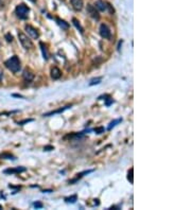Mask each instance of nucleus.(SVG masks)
I'll use <instances>...</instances> for the list:
<instances>
[{
    "mask_svg": "<svg viewBox=\"0 0 191 210\" xmlns=\"http://www.w3.org/2000/svg\"><path fill=\"white\" fill-rule=\"evenodd\" d=\"M102 78L101 76H99V78H92V81H90V83H89V86H92V85H96V84H99L100 82H101Z\"/></svg>",
    "mask_w": 191,
    "mask_h": 210,
    "instance_id": "aec40b11",
    "label": "nucleus"
},
{
    "mask_svg": "<svg viewBox=\"0 0 191 210\" xmlns=\"http://www.w3.org/2000/svg\"><path fill=\"white\" fill-rule=\"evenodd\" d=\"M94 131L96 133H97V134H102V133H104L105 129H104V127H102V126H101V127H96V129H94Z\"/></svg>",
    "mask_w": 191,
    "mask_h": 210,
    "instance_id": "5701e85b",
    "label": "nucleus"
},
{
    "mask_svg": "<svg viewBox=\"0 0 191 210\" xmlns=\"http://www.w3.org/2000/svg\"><path fill=\"white\" fill-rule=\"evenodd\" d=\"M25 168L23 167H18L16 169H8V170H4V173L5 174H15V173H20V172H25Z\"/></svg>",
    "mask_w": 191,
    "mask_h": 210,
    "instance_id": "ddd939ff",
    "label": "nucleus"
},
{
    "mask_svg": "<svg viewBox=\"0 0 191 210\" xmlns=\"http://www.w3.org/2000/svg\"><path fill=\"white\" fill-rule=\"evenodd\" d=\"M4 66L10 71H12L13 73H17L21 68L20 60H19V57L17 55H14L11 58H9L8 61L4 62Z\"/></svg>",
    "mask_w": 191,
    "mask_h": 210,
    "instance_id": "f257e3e1",
    "label": "nucleus"
},
{
    "mask_svg": "<svg viewBox=\"0 0 191 210\" xmlns=\"http://www.w3.org/2000/svg\"><path fill=\"white\" fill-rule=\"evenodd\" d=\"M4 37H5V39H7V41H8V43H12V41H13V35L11 33H7Z\"/></svg>",
    "mask_w": 191,
    "mask_h": 210,
    "instance_id": "4be33fe9",
    "label": "nucleus"
},
{
    "mask_svg": "<svg viewBox=\"0 0 191 210\" xmlns=\"http://www.w3.org/2000/svg\"><path fill=\"white\" fill-rule=\"evenodd\" d=\"M23 80H25V82H32L34 78V73L31 70H29V69H25V71H23Z\"/></svg>",
    "mask_w": 191,
    "mask_h": 210,
    "instance_id": "1a4fd4ad",
    "label": "nucleus"
},
{
    "mask_svg": "<svg viewBox=\"0 0 191 210\" xmlns=\"http://www.w3.org/2000/svg\"><path fill=\"white\" fill-rule=\"evenodd\" d=\"M34 207L35 208H41L43 207V204H41V203H34Z\"/></svg>",
    "mask_w": 191,
    "mask_h": 210,
    "instance_id": "a878e982",
    "label": "nucleus"
},
{
    "mask_svg": "<svg viewBox=\"0 0 191 210\" xmlns=\"http://www.w3.org/2000/svg\"><path fill=\"white\" fill-rule=\"evenodd\" d=\"M39 47H41V53H43V57H44V60H48L49 58V53H48V51H47V47H46V45L44 43H39Z\"/></svg>",
    "mask_w": 191,
    "mask_h": 210,
    "instance_id": "4468645a",
    "label": "nucleus"
},
{
    "mask_svg": "<svg viewBox=\"0 0 191 210\" xmlns=\"http://www.w3.org/2000/svg\"><path fill=\"white\" fill-rule=\"evenodd\" d=\"M55 20L56 23H57V25H59L63 30H68L69 29V23H66L65 20H63L61 18H55Z\"/></svg>",
    "mask_w": 191,
    "mask_h": 210,
    "instance_id": "2eb2a0df",
    "label": "nucleus"
},
{
    "mask_svg": "<svg viewBox=\"0 0 191 210\" xmlns=\"http://www.w3.org/2000/svg\"><path fill=\"white\" fill-rule=\"evenodd\" d=\"M70 2H71L72 8L76 11H81L83 9V5H84L83 0H70Z\"/></svg>",
    "mask_w": 191,
    "mask_h": 210,
    "instance_id": "9d476101",
    "label": "nucleus"
},
{
    "mask_svg": "<svg viewBox=\"0 0 191 210\" xmlns=\"http://www.w3.org/2000/svg\"><path fill=\"white\" fill-rule=\"evenodd\" d=\"M32 121H33V119H25L23 120V121L18 122V124H19V125H23L25 123H28V122H32Z\"/></svg>",
    "mask_w": 191,
    "mask_h": 210,
    "instance_id": "b1692460",
    "label": "nucleus"
},
{
    "mask_svg": "<svg viewBox=\"0 0 191 210\" xmlns=\"http://www.w3.org/2000/svg\"><path fill=\"white\" fill-rule=\"evenodd\" d=\"M100 35H101V37L105 38V39H110V37H112V32H110V29L107 27V25H105V23H102L101 25H100Z\"/></svg>",
    "mask_w": 191,
    "mask_h": 210,
    "instance_id": "39448f33",
    "label": "nucleus"
},
{
    "mask_svg": "<svg viewBox=\"0 0 191 210\" xmlns=\"http://www.w3.org/2000/svg\"><path fill=\"white\" fill-rule=\"evenodd\" d=\"M0 208H1V206H0Z\"/></svg>",
    "mask_w": 191,
    "mask_h": 210,
    "instance_id": "c756f323",
    "label": "nucleus"
},
{
    "mask_svg": "<svg viewBox=\"0 0 191 210\" xmlns=\"http://www.w3.org/2000/svg\"><path fill=\"white\" fill-rule=\"evenodd\" d=\"M72 23H73V25H74V27H76V28L78 29V30H79L80 32H81V34H83V33H84V28H83V27H82V25H81V23H80V21L78 20V19H76V18H72Z\"/></svg>",
    "mask_w": 191,
    "mask_h": 210,
    "instance_id": "dca6fc26",
    "label": "nucleus"
},
{
    "mask_svg": "<svg viewBox=\"0 0 191 210\" xmlns=\"http://www.w3.org/2000/svg\"><path fill=\"white\" fill-rule=\"evenodd\" d=\"M86 12L90 17H92L94 20H99L100 19V14H99V11L96 9V7L92 4H88L86 8Z\"/></svg>",
    "mask_w": 191,
    "mask_h": 210,
    "instance_id": "20e7f679",
    "label": "nucleus"
},
{
    "mask_svg": "<svg viewBox=\"0 0 191 210\" xmlns=\"http://www.w3.org/2000/svg\"><path fill=\"white\" fill-rule=\"evenodd\" d=\"M94 170H87V171H84V172H81V173H78L76 174V176L74 177L73 179H71V180H69V184L70 185H72V184H74V182H76L78 180L80 179V178H82V177L84 176L85 174H89V173H92Z\"/></svg>",
    "mask_w": 191,
    "mask_h": 210,
    "instance_id": "9b49d317",
    "label": "nucleus"
},
{
    "mask_svg": "<svg viewBox=\"0 0 191 210\" xmlns=\"http://www.w3.org/2000/svg\"><path fill=\"white\" fill-rule=\"evenodd\" d=\"M121 121H122V119H117V120H114V121H112L110 123V125H108V129H108V131H110V129H112L113 127H115L118 123H120Z\"/></svg>",
    "mask_w": 191,
    "mask_h": 210,
    "instance_id": "6ab92c4d",
    "label": "nucleus"
},
{
    "mask_svg": "<svg viewBox=\"0 0 191 210\" xmlns=\"http://www.w3.org/2000/svg\"><path fill=\"white\" fill-rule=\"evenodd\" d=\"M1 158H3V159H12V160H15V156L12 154H10V153H3V154H1Z\"/></svg>",
    "mask_w": 191,
    "mask_h": 210,
    "instance_id": "f3484780",
    "label": "nucleus"
},
{
    "mask_svg": "<svg viewBox=\"0 0 191 210\" xmlns=\"http://www.w3.org/2000/svg\"><path fill=\"white\" fill-rule=\"evenodd\" d=\"M25 30L27 31V33H28V35L30 36L31 38H33V39H37V38H39V32H38V30L34 28V27H32V25H25Z\"/></svg>",
    "mask_w": 191,
    "mask_h": 210,
    "instance_id": "423d86ee",
    "label": "nucleus"
},
{
    "mask_svg": "<svg viewBox=\"0 0 191 210\" xmlns=\"http://www.w3.org/2000/svg\"><path fill=\"white\" fill-rule=\"evenodd\" d=\"M94 5H96V9L100 12H105L107 10V2H104L103 0H97Z\"/></svg>",
    "mask_w": 191,
    "mask_h": 210,
    "instance_id": "0eeeda50",
    "label": "nucleus"
},
{
    "mask_svg": "<svg viewBox=\"0 0 191 210\" xmlns=\"http://www.w3.org/2000/svg\"><path fill=\"white\" fill-rule=\"evenodd\" d=\"M76 200H78V196H76V194L71 195V196H69V198H65V202H66V203H71V204L76 203Z\"/></svg>",
    "mask_w": 191,
    "mask_h": 210,
    "instance_id": "a211bd4d",
    "label": "nucleus"
},
{
    "mask_svg": "<svg viewBox=\"0 0 191 210\" xmlns=\"http://www.w3.org/2000/svg\"><path fill=\"white\" fill-rule=\"evenodd\" d=\"M29 12H30V9L27 7L25 4L23 3H20V4H18L15 9V14L18 18H20V19H27L29 16Z\"/></svg>",
    "mask_w": 191,
    "mask_h": 210,
    "instance_id": "7ed1b4c3",
    "label": "nucleus"
},
{
    "mask_svg": "<svg viewBox=\"0 0 191 210\" xmlns=\"http://www.w3.org/2000/svg\"><path fill=\"white\" fill-rule=\"evenodd\" d=\"M70 107H71V105H67V106L62 107V108L56 109V110L50 111V113H47V114H44L43 116H44V117H50V116H53V115H55V114H60V113H63L64 110H66V109L70 108Z\"/></svg>",
    "mask_w": 191,
    "mask_h": 210,
    "instance_id": "f8f14e48",
    "label": "nucleus"
},
{
    "mask_svg": "<svg viewBox=\"0 0 191 210\" xmlns=\"http://www.w3.org/2000/svg\"><path fill=\"white\" fill-rule=\"evenodd\" d=\"M2 78H3V72L1 70H0V81L2 80Z\"/></svg>",
    "mask_w": 191,
    "mask_h": 210,
    "instance_id": "bb28decb",
    "label": "nucleus"
},
{
    "mask_svg": "<svg viewBox=\"0 0 191 210\" xmlns=\"http://www.w3.org/2000/svg\"><path fill=\"white\" fill-rule=\"evenodd\" d=\"M133 172H134V169H131L130 171H129V173H127V179L130 180L131 184H133L134 182V179H133Z\"/></svg>",
    "mask_w": 191,
    "mask_h": 210,
    "instance_id": "412c9836",
    "label": "nucleus"
},
{
    "mask_svg": "<svg viewBox=\"0 0 191 210\" xmlns=\"http://www.w3.org/2000/svg\"><path fill=\"white\" fill-rule=\"evenodd\" d=\"M54 150V148L52 145H46V147H44V151H52Z\"/></svg>",
    "mask_w": 191,
    "mask_h": 210,
    "instance_id": "393cba45",
    "label": "nucleus"
},
{
    "mask_svg": "<svg viewBox=\"0 0 191 210\" xmlns=\"http://www.w3.org/2000/svg\"><path fill=\"white\" fill-rule=\"evenodd\" d=\"M18 38H19V41H20L21 46L25 50H31V49L34 48V45L32 43V41L30 39V37L25 35L21 31H18Z\"/></svg>",
    "mask_w": 191,
    "mask_h": 210,
    "instance_id": "f03ea898",
    "label": "nucleus"
},
{
    "mask_svg": "<svg viewBox=\"0 0 191 210\" xmlns=\"http://www.w3.org/2000/svg\"><path fill=\"white\" fill-rule=\"evenodd\" d=\"M13 97H19V98H23V96H19V94H13Z\"/></svg>",
    "mask_w": 191,
    "mask_h": 210,
    "instance_id": "cd10ccee",
    "label": "nucleus"
},
{
    "mask_svg": "<svg viewBox=\"0 0 191 210\" xmlns=\"http://www.w3.org/2000/svg\"><path fill=\"white\" fill-rule=\"evenodd\" d=\"M50 73H51V78H53V80H59L62 76V71L60 70V68H57V67H52Z\"/></svg>",
    "mask_w": 191,
    "mask_h": 210,
    "instance_id": "6e6552de",
    "label": "nucleus"
},
{
    "mask_svg": "<svg viewBox=\"0 0 191 210\" xmlns=\"http://www.w3.org/2000/svg\"><path fill=\"white\" fill-rule=\"evenodd\" d=\"M29 1H31V2H33V3L36 2V0H29Z\"/></svg>",
    "mask_w": 191,
    "mask_h": 210,
    "instance_id": "c85d7f7f",
    "label": "nucleus"
}]
</instances>
